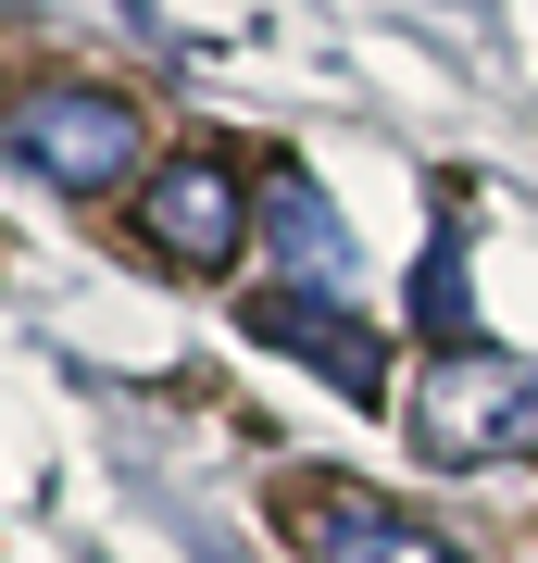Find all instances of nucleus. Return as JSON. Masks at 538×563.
<instances>
[{"instance_id": "1", "label": "nucleus", "mask_w": 538, "mask_h": 563, "mask_svg": "<svg viewBox=\"0 0 538 563\" xmlns=\"http://www.w3.org/2000/svg\"><path fill=\"white\" fill-rule=\"evenodd\" d=\"M414 451L451 463V476H476V463H538V363L514 351H439L414 376Z\"/></svg>"}, {"instance_id": "2", "label": "nucleus", "mask_w": 538, "mask_h": 563, "mask_svg": "<svg viewBox=\"0 0 538 563\" xmlns=\"http://www.w3.org/2000/svg\"><path fill=\"white\" fill-rule=\"evenodd\" d=\"M0 151H13L39 188H63V201H100V188L139 176L151 125H139V101H125V88H76V76H51V88H25V101H13Z\"/></svg>"}, {"instance_id": "3", "label": "nucleus", "mask_w": 538, "mask_h": 563, "mask_svg": "<svg viewBox=\"0 0 538 563\" xmlns=\"http://www.w3.org/2000/svg\"><path fill=\"white\" fill-rule=\"evenodd\" d=\"M139 239H151V263H176V276H226V263L251 251V188L226 176L213 151H176L139 188Z\"/></svg>"}, {"instance_id": "4", "label": "nucleus", "mask_w": 538, "mask_h": 563, "mask_svg": "<svg viewBox=\"0 0 538 563\" xmlns=\"http://www.w3.org/2000/svg\"><path fill=\"white\" fill-rule=\"evenodd\" d=\"M263 351H300L326 388H351V401H388V339L363 325L351 301H314V288H263Z\"/></svg>"}, {"instance_id": "5", "label": "nucleus", "mask_w": 538, "mask_h": 563, "mask_svg": "<svg viewBox=\"0 0 538 563\" xmlns=\"http://www.w3.org/2000/svg\"><path fill=\"white\" fill-rule=\"evenodd\" d=\"M300 563H463V551L426 539L414 514L363 501V488H314V501H300Z\"/></svg>"}, {"instance_id": "6", "label": "nucleus", "mask_w": 538, "mask_h": 563, "mask_svg": "<svg viewBox=\"0 0 538 563\" xmlns=\"http://www.w3.org/2000/svg\"><path fill=\"white\" fill-rule=\"evenodd\" d=\"M251 225L276 239V288H314V301H339V288H351V239H339V213H326L314 176H276V188L251 201Z\"/></svg>"}, {"instance_id": "7", "label": "nucleus", "mask_w": 538, "mask_h": 563, "mask_svg": "<svg viewBox=\"0 0 538 563\" xmlns=\"http://www.w3.org/2000/svg\"><path fill=\"white\" fill-rule=\"evenodd\" d=\"M414 325L439 351H463V239L439 225V239H426V263H414Z\"/></svg>"}]
</instances>
